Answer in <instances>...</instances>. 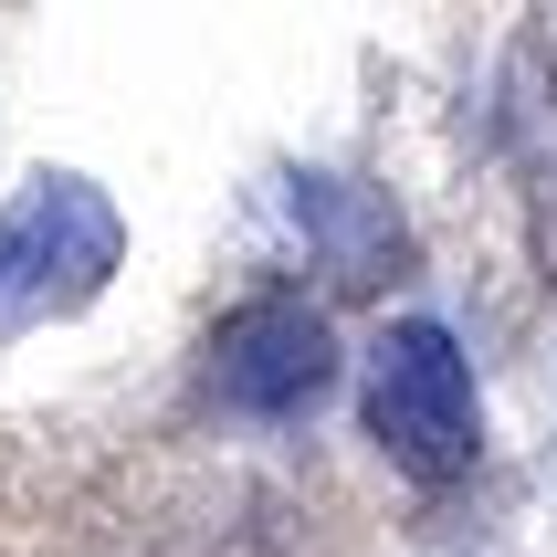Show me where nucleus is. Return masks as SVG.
<instances>
[{
	"label": "nucleus",
	"instance_id": "obj_1",
	"mask_svg": "<svg viewBox=\"0 0 557 557\" xmlns=\"http://www.w3.org/2000/svg\"><path fill=\"white\" fill-rule=\"evenodd\" d=\"M116 263H126V221L95 180H74V169L22 180L0 200V337L95 306Z\"/></svg>",
	"mask_w": 557,
	"mask_h": 557
},
{
	"label": "nucleus",
	"instance_id": "obj_2",
	"mask_svg": "<svg viewBox=\"0 0 557 557\" xmlns=\"http://www.w3.org/2000/svg\"><path fill=\"white\" fill-rule=\"evenodd\" d=\"M369 442L410 484L473 473V442H484V421H473V358L453 347L442 315H400L369 347Z\"/></svg>",
	"mask_w": 557,
	"mask_h": 557
},
{
	"label": "nucleus",
	"instance_id": "obj_3",
	"mask_svg": "<svg viewBox=\"0 0 557 557\" xmlns=\"http://www.w3.org/2000/svg\"><path fill=\"white\" fill-rule=\"evenodd\" d=\"M211 389L243 421H306L337 389V326L306 295H252V306H232V326L211 347Z\"/></svg>",
	"mask_w": 557,
	"mask_h": 557
},
{
	"label": "nucleus",
	"instance_id": "obj_4",
	"mask_svg": "<svg viewBox=\"0 0 557 557\" xmlns=\"http://www.w3.org/2000/svg\"><path fill=\"white\" fill-rule=\"evenodd\" d=\"M295 232L337 263V284H379L410 252L389 189H358V180H295Z\"/></svg>",
	"mask_w": 557,
	"mask_h": 557
}]
</instances>
